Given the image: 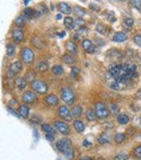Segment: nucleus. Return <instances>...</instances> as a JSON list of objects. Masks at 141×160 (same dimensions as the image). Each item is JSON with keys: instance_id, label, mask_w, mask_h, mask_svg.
I'll use <instances>...</instances> for the list:
<instances>
[{"instance_id": "obj_38", "label": "nucleus", "mask_w": 141, "mask_h": 160, "mask_svg": "<svg viewBox=\"0 0 141 160\" xmlns=\"http://www.w3.org/2000/svg\"><path fill=\"white\" fill-rule=\"evenodd\" d=\"M123 23L126 27H131L134 25V20L131 18H125L123 20Z\"/></svg>"}, {"instance_id": "obj_11", "label": "nucleus", "mask_w": 141, "mask_h": 160, "mask_svg": "<svg viewBox=\"0 0 141 160\" xmlns=\"http://www.w3.org/2000/svg\"><path fill=\"white\" fill-rule=\"evenodd\" d=\"M70 140H66V138H63V140H60L56 142V146L58 150H60L61 152H64L65 150L68 148H70Z\"/></svg>"}, {"instance_id": "obj_54", "label": "nucleus", "mask_w": 141, "mask_h": 160, "mask_svg": "<svg viewBox=\"0 0 141 160\" xmlns=\"http://www.w3.org/2000/svg\"><path fill=\"white\" fill-rule=\"evenodd\" d=\"M137 97H138V98H141V88L137 92Z\"/></svg>"}, {"instance_id": "obj_28", "label": "nucleus", "mask_w": 141, "mask_h": 160, "mask_svg": "<svg viewBox=\"0 0 141 160\" xmlns=\"http://www.w3.org/2000/svg\"><path fill=\"white\" fill-rule=\"evenodd\" d=\"M82 112V106L77 105V106H74V107L72 108V116H80Z\"/></svg>"}, {"instance_id": "obj_25", "label": "nucleus", "mask_w": 141, "mask_h": 160, "mask_svg": "<svg viewBox=\"0 0 141 160\" xmlns=\"http://www.w3.org/2000/svg\"><path fill=\"white\" fill-rule=\"evenodd\" d=\"M35 13H36V11L35 10H33L32 8H26V9L23 11V17L26 19H32L35 17Z\"/></svg>"}, {"instance_id": "obj_31", "label": "nucleus", "mask_w": 141, "mask_h": 160, "mask_svg": "<svg viewBox=\"0 0 141 160\" xmlns=\"http://www.w3.org/2000/svg\"><path fill=\"white\" fill-rule=\"evenodd\" d=\"M63 72H64V70L61 65H54L52 68V74H54V75H61V74H63Z\"/></svg>"}, {"instance_id": "obj_20", "label": "nucleus", "mask_w": 141, "mask_h": 160, "mask_svg": "<svg viewBox=\"0 0 141 160\" xmlns=\"http://www.w3.org/2000/svg\"><path fill=\"white\" fill-rule=\"evenodd\" d=\"M65 48H66V50H68V53L72 55V53H76V45H75V43L72 41H66V44H65Z\"/></svg>"}, {"instance_id": "obj_30", "label": "nucleus", "mask_w": 141, "mask_h": 160, "mask_svg": "<svg viewBox=\"0 0 141 160\" xmlns=\"http://www.w3.org/2000/svg\"><path fill=\"white\" fill-rule=\"evenodd\" d=\"M63 22H64V25H65L66 29H73L74 27V20L72 18H70V17H66Z\"/></svg>"}, {"instance_id": "obj_7", "label": "nucleus", "mask_w": 141, "mask_h": 160, "mask_svg": "<svg viewBox=\"0 0 141 160\" xmlns=\"http://www.w3.org/2000/svg\"><path fill=\"white\" fill-rule=\"evenodd\" d=\"M54 128L63 135L70 134V126L63 121H54Z\"/></svg>"}, {"instance_id": "obj_24", "label": "nucleus", "mask_w": 141, "mask_h": 160, "mask_svg": "<svg viewBox=\"0 0 141 160\" xmlns=\"http://www.w3.org/2000/svg\"><path fill=\"white\" fill-rule=\"evenodd\" d=\"M41 128H42V131H44L46 134H52V135H56L54 128H53L51 125L47 124V123H44V124L41 125Z\"/></svg>"}, {"instance_id": "obj_14", "label": "nucleus", "mask_w": 141, "mask_h": 160, "mask_svg": "<svg viewBox=\"0 0 141 160\" xmlns=\"http://www.w3.org/2000/svg\"><path fill=\"white\" fill-rule=\"evenodd\" d=\"M45 102L48 104L49 106H56L59 104V98H58L54 94H51V95H48V96L45 98Z\"/></svg>"}, {"instance_id": "obj_46", "label": "nucleus", "mask_w": 141, "mask_h": 160, "mask_svg": "<svg viewBox=\"0 0 141 160\" xmlns=\"http://www.w3.org/2000/svg\"><path fill=\"white\" fill-rule=\"evenodd\" d=\"M33 44L35 45V46H38V48H41V43H40V39L39 38H33Z\"/></svg>"}, {"instance_id": "obj_16", "label": "nucleus", "mask_w": 141, "mask_h": 160, "mask_svg": "<svg viewBox=\"0 0 141 160\" xmlns=\"http://www.w3.org/2000/svg\"><path fill=\"white\" fill-rule=\"evenodd\" d=\"M111 142V137H110L109 134H101L100 136L98 137V143L100 145H106Z\"/></svg>"}, {"instance_id": "obj_19", "label": "nucleus", "mask_w": 141, "mask_h": 160, "mask_svg": "<svg viewBox=\"0 0 141 160\" xmlns=\"http://www.w3.org/2000/svg\"><path fill=\"white\" fill-rule=\"evenodd\" d=\"M113 41H116V43H122V41H127V35L125 33H116L114 36H113Z\"/></svg>"}, {"instance_id": "obj_34", "label": "nucleus", "mask_w": 141, "mask_h": 160, "mask_svg": "<svg viewBox=\"0 0 141 160\" xmlns=\"http://www.w3.org/2000/svg\"><path fill=\"white\" fill-rule=\"evenodd\" d=\"M63 154H64V156L68 158V160H73L74 159V150L70 148H70L66 149V150H65Z\"/></svg>"}, {"instance_id": "obj_56", "label": "nucleus", "mask_w": 141, "mask_h": 160, "mask_svg": "<svg viewBox=\"0 0 141 160\" xmlns=\"http://www.w3.org/2000/svg\"><path fill=\"white\" fill-rule=\"evenodd\" d=\"M59 36H60V37H64V36H65V33H64V32H63V33H59Z\"/></svg>"}, {"instance_id": "obj_33", "label": "nucleus", "mask_w": 141, "mask_h": 160, "mask_svg": "<svg viewBox=\"0 0 141 160\" xmlns=\"http://www.w3.org/2000/svg\"><path fill=\"white\" fill-rule=\"evenodd\" d=\"M125 137H126V135H125L124 133H118V134H116V135H115L114 140H115V143H117V144H121V143L124 142Z\"/></svg>"}, {"instance_id": "obj_23", "label": "nucleus", "mask_w": 141, "mask_h": 160, "mask_svg": "<svg viewBox=\"0 0 141 160\" xmlns=\"http://www.w3.org/2000/svg\"><path fill=\"white\" fill-rule=\"evenodd\" d=\"M48 62L46 61H39L37 62V64H36V69L39 71V72H46V71L48 70Z\"/></svg>"}, {"instance_id": "obj_41", "label": "nucleus", "mask_w": 141, "mask_h": 160, "mask_svg": "<svg viewBox=\"0 0 141 160\" xmlns=\"http://www.w3.org/2000/svg\"><path fill=\"white\" fill-rule=\"evenodd\" d=\"M132 152H134V155H135L136 157H141V145L137 146V147L132 150Z\"/></svg>"}, {"instance_id": "obj_32", "label": "nucleus", "mask_w": 141, "mask_h": 160, "mask_svg": "<svg viewBox=\"0 0 141 160\" xmlns=\"http://www.w3.org/2000/svg\"><path fill=\"white\" fill-rule=\"evenodd\" d=\"M15 25L19 27H22L25 25V18H24L23 15H20V17L15 19Z\"/></svg>"}, {"instance_id": "obj_42", "label": "nucleus", "mask_w": 141, "mask_h": 160, "mask_svg": "<svg viewBox=\"0 0 141 160\" xmlns=\"http://www.w3.org/2000/svg\"><path fill=\"white\" fill-rule=\"evenodd\" d=\"M37 12H38L39 14H45V13H47V8H46L44 5H40V6L38 7Z\"/></svg>"}, {"instance_id": "obj_45", "label": "nucleus", "mask_w": 141, "mask_h": 160, "mask_svg": "<svg viewBox=\"0 0 141 160\" xmlns=\"http://www.w3.org/2000/svg\"><path fill=\"white\" fill-rule=\"evenodd\" d=\"M74 11H75V13H76L78 17H79V15H84V10H82L80 7H75V8H74Z\"/></svg>"}, {"instance_id": "obj_26", "label": "nucleus", "mask_w": 141, "mask_h": 160, "mask_svg": "<svg viewBox=\"0 0 141 160\" xmlns=\"http://www.w3.org/2000/svg\"><path fill=\"white\" fill-rule=\"evenodd\" d=\"M85 116H86V119L88 120V121H94V120L97 119V116H96L94 110H91V109H88V110L86 111Z\"/></svg>"}, {"instance_id": "obj_44", "label": "nucleus", "mask_w": 141, "mask_h": 160, "mask_svg": "<svg viewBox=\"0 0 141 160\" xmlns=\"http://www.w3.org/2000/svg\"><path fill=\"white\" fill-rule=\"evenodd\" d=\"M134 43H135L136 45H138L139 47H141V35L134 36Z\"/></svg>"}, {"instance_id": "obj_52", "label": "nucleus", "mask_w": 141, "mask_h": 160, "mask_svg": "<svg viewBox=\"0 0 141 160\" xmlns=\"http://www.w3.org/2000/svg\"><path fill=\"white\" fill-rule=\"evenodd\" d=\"M89 7H90L91 9L96 10V11H99V7H98V6H94V3H91V5H90Z\"/></svg>"}, {"instance_id": "obj_15", "label": "nucleus", "mask_w": 141, "mask_h": 160, "mask_svg": "<svg viewBox=\"0 0 141 160\" xmlns=\"http://www.w3.org/2000/svg\"><path fill=\"white\" fill-rule=\"evenodd\" d=\"M19 113L22 118L24 119H27L28 118V114H30V109L26 105H20L19 107Z\"/></svg>"}, {"instance_id": "obj_35", "label": "nucleus", "mask_w": 141, "mask_h": 160, "mask_svg": "<svg viewBox=\"0 0 141 160\" xmlns=\"http://www.w3.org/2000/svg\"><path fill=\"white\" fill-rule=\"evenodd\" d=\"M14 51H15V47L13 45L9 44L7 46V55L9 56V57H12V56L14 55Z\"/></svg>"}, {"instance_id": "obj_22", "label": "nucleus", "mask_w": 141, "mask_h": 160, "mask_svg": "<svg viewBox=\"0 0 141 160\" xmlns=\"http://www.w3.org/2000/svg\"><path fill=\"white\" fill-rule=\"evenodd\" d=\"M35 76H36L35 71H34V70H28L26 72V74H25V81L32 84L33 82L35 81Z\"/></svg>"}, {"instance_id": "obj_10", "label": "nucleus", "mask_w": 141, "mask_h": 160, "mask_svg": "<svg viewBox=\"0 0 141 160\" xmlns=\"http://www.w3.org/2000/svg\"><path fill=\"white\" fill-rule=\"evenodd\" d=\"M82 46L86 53H94V50H96V46H94V44L90 39H84L82 43Z\"/></svg>"}, {"instance_id": "obj_1", "label": "nucleus", "mask_w": 141, "mask_h": 160, "mask_svg": "<svg viewBox=\"0 0 141 160\" xmlns=\"http://www.w3.org/2000/svg\"><path fill=\"white\" fill-rule=\"evenodd\" d=\"M94 112H96V116H97L98 119H106L108 116H109L110 113V110L109 108L106 107L105 104H103V102H98L94 106Z\"/></svg>"}, {"instance_id": "obj_12", "label": "nucleus", "mask_w": 141, "mask_h": 160, "mask_svg": "<svg viewBox=\"0 0 141 160\" xmlns=\"http://www.w3.org/2000/svg\"><path fill=\"white\" fill-rule=\"evenodd\" d=\"M106 56H108V58L110 59H113V60H121L123 58V53L121 51H118V50H115V49H110L108 53H106Z\"/></svg>"}, {"instance_id": "obj_53", "label": "nucleus", "mask_w": 141, "mask_h": 160, "mask_svg": "<svg viewBox=\"0 0 141 160\" xmlns=\"http://www.w3.org/2000/svg\"><path fill=\"white\" fill-rule=\"evenodd\" d=\"M79 160H92L90 157H88V156H85V157H82Z\"/></svg>"}, {"instance_id": "obj_51", "label": "nucleus", "mask_w": 141, "mask_h": 160, "mask_svg": "<svg viewBox=\"0 0 141 160\" xmlns=\"http://www.w3.org/2000/svg\"><path fill=\"white\" fill-rule=\"evenodd\" d=\"M46 138L49 140H52L54 138V135H52V134H46Z\"/></svg>"}, {"instance_id": "obj_5", "label": "nucleus", "mask_w": 141, "mask_h": 160, "mask_svg": "<svg viewBox=\"0 0 141 160\" xmlns=\"http://www.w3.org/2000/svg\"><path fill=\"white\" fill-rule=\"evenodd\" d=\"M32 88L38 94H46L48 92V85L42 81H34L32 83Z\"/></svg>"}, {"instance_id": "obj_3", "label": "nucleus", "mask_w": 141, "mask_h": 160, "mask_svg": "<svg viewBox=\"0 0 141 160\" xmlns=\"http://www.w3.org/2000/svg\"><path fill=\"white\" fill-rule=\"evenodd\" d=\"M131 85H132L131 80H119V81H115L113 83H111L110 84V88L112 90L117 92V90H123L125 88L129 87Z\"/></svg>"}, {"instance_id": "obj_27", "label": "nucleus", "mask_w": 141, "mask_h": 160, "mask_svg": "<svg viewBox=\"0 0 141 160\" xmlns=\"http://www.w3.org/2000/svg\"><path fill=\"white\" fill-rule=\"evenodd\" d=\"M117 122L119 124H127V123L129 122V116H127V114H118Z\"/></svg>"}, {"instance_id": "obj_55", "label": "nucleus", "mask_w": 141, "mask_h": 160, "mask_svg": "<svg viewBox=\"0 0 141 160\" xmlns=\"http://www.w3.org/2000/svg\"><path fill=\"white\" fill-rule=\"evenodd\" d=\"M9 112H11L12 114H14V116H18V113H16V112H14V111L12 110L11 108H9Z\"/></svg>"}, {"instance_id": "obj_6", "label": "nucleus", "mask_w": 141, "mask_h": 160, "mask_svg": "<svg viewBox=\"0 0 141 160\" xmlns=\"http://www.w3.org/2000/svg\"><path fill=\"white\" fill-rule=\"evenodd\" d=\"M21 70H22V63H21V61H14L10 65L9 70L7 72L8 77H13V76H14L15 74H18Z\"/></svg>"}, {"instance_id": "obj_18", "label": "nucleus", "mask_w": 141, "mask_h": 160, "mask_svg": "<svg viewBox=\"0 0 141 160\" xmlns=\"http://www.w3.org/2000/svg\"><path fill=\"white\" fill-rule=\"evenodd\" d=\"M59 10L61 13H64V14H70V12H72V9H70V7L68 6L66 2H61L59 5Z\"/></svg>"}, {"instance_id": "obj_17", "label": "nucleus", "mask_w": 141, "mask_h": 160, "mask_svg": "<svg viewBox=\"0 0 141 160\" xmlns=\"http://www.w3.org/2000/svg\"><path fill=\"white\" fill-rule=\"evenodd\" d=\"M73 126H74V128H75V131L78 132V133H82L84 130H85V124H84V122L80 121V120H76V121H74Z\"/></svg>"}, {"instance_id": "obj_47", "label": "nucleus", "mask_w": 141, "mask_h": 160, "mask_svg": "<svg viewBox=\"0 0 141 160\" xmlns=\"http://www.w3.org/2000/svg\"><path fill=\"white\" fill-rule=\"evenodd\" d=\"M108 18H109L110 22H112V23H113V22H115V21H116V18H115L114 15H113V12H110V13H109V15H108Z\"/></svg>"}, {"instance_id": "obj_57", "label": "nucleus", "mask_w": 141, "mask_h": 160, "mask_svg": "<svg viewBox=\"0 0 141 160\" xmlns=\"http://www.w3.org/2000/svg\"><path fill=\"white\" fill-rule=\"evenodd\" d=\"M62 17H61V14H58L56 15V19H58V20H60V19H61Z\"/></svg>"}, {"instance_id": "obj_4", "label": "nucleus", "mask_w": 141, "mask_h": 160, "mask_svg": "<svg viewBox=\"0 0 141 160\" xmlns=\"http://www.w3.org/2000/svg\"><path fill=\"white\" fill-rule=\"evenodd\" d=\"M21 56H22V60H23V62L26 64H30L33 61H34V59H35V55H34V53H33V50L30 49V48H27V47H25V48L22 50Z\"/></svg>"}, {"instance_id": "obj_39", "label": "nucleus", "mask_w": 141, "mask_h": 160, "mask_svg": "<svg viewBox=\"0 0 141 160\" xmlns=\"http://www.w3.org/2000/svg\"><path fill=\"white\" fill-rule=\"evenodd\" d=\"M79 73H80V71H79V69H78V68L73 67V68H72V70H70V76H72V77H77Z\"/></svg>"}, {"instance_id": "obj_48", "label": "nucleus", "mask_w": 141, "mask_h": 160, "mask_svg": "<svg viewBox=\"0 0 141 160\" xmlns=\"http://www.w3.org/2000/svg\"><path fill=\"white\" fill-rule=\"evenodd\" d=\"M82 146H84V147H86V148H88V147H91V146H92V144H91L89 140H85L84 142H82Z\"/></svg>"}, {"instance_id": "obj_50", "label": "nucleus", "mask_w": 141, "mask_h": 160, "mask_svg": "<svg viewBox=\"0 0 141 160\" xmlns=\"http://www.w3.org/2000/svg\"><path fill=\"white\" fill-rule=\"evenodd\" d=\"M103 128H113V123H112V122L104 123V124H103Z\"/></svg>"}, {"instance_id": "obj_49", "label": "nucleus", "mask_w": 141, "mask_h": 160, "mask_svg": "<svg viewBox=\"0 0 141 160\" xmlns=\"http://www.w3.org/2000/svg\"><path fill=\"white\" fill-rule=\"evenodd\" d=\"M32 121L33 122H37V123H39L41 121V118L40 116H34L32 118Z\"/></svg>"}, {"instance_id": "obj_36", "label": "nucleus", "mask_w": 141, "mask_h": 160, "mask_svg": "<svg viewBox=\"0 0 141 160\" xmlns=\"http://www.w3.org/2000/svg\"><path fill=\"white\" fill-rule=\"evenodd\" d=\"M113 160H128V156L124 152H119V154L113 157Z\"/></svg>"}, {"instance_id": "obj_9", "label": "nucleus", "mask_w": 141, "mask_h": 160, "mask_svg": "<svg viewBox=\"0 0 141 160\" xmlns=\"http://www.w3.org/2000/svg\"><path fill=\"white\" fill-rule=\"evenodd\" d=\"M36 99H37V95H36L34 92H25L23 94V96H22V100H23L25 104H33V102L36 101Z\"/></svg>"}, {"instance_id": "obj_2", "label": "nucleus", "mask_w": 141, "mask_h": 160, "mask_svg": "<svg viewBox=\"0 0 141 160\" xmlns=\"http://www.w3.org/2000/svg\"><path fill=\"white\" fill-rule=\"evenodd\" d=\"M61 99L66 105H73L75 102V94L70 88L63 87L61 89Z\"/></svg>"}, {"instance_id": "obj_43", "label": "nucleus", "mask_w": 141, "mask_h": 160, "mask_svg": "<svg viewBox=\"0 0 141 160\" xmlns=\"http://www.w3.org/2000/svg\"><path fill=\"white\" fill-rule=\"evenodd\" d=\"M130 5L132 7H135L137 9L140 10L141 9V1H137V0H134V1H130Z\"/></svg>"}, {"instance_id": "obj_37", "label": "nucleus", "mask_w": 141, "mask_h": 160, "mask_svg": "<svg viewBox=\"0 0 141 160\" xmlns=\"http://www.w3.org/2000/svg\"><path fill=\"white\" fill-rule=\"evenodd\" d=\"M109 110H111V112L113 114H117L118 112H119V108H118L117 105H115V104H111V105L109 106Z\"/></svg>"}, {"instance_id": "obj_8", "label": "nucleus", "mask_w": 141, "mask_h": 160, "mask_svg": "<svg viewBox=\"0 0 141 160\" xmlns=\"http://www.w3.org/2000/svg\"><path fill=\"white\" fill-rule=\"evenodd\" d=\"M58 113L61 116L62 119L65 120V121H70L72 120V113H70V109H68L66 106H61L58 109Z\"/></svg>"}, {"instance_id": "obj_40", "label": "nucleus", "mask_w": 141, "mask_h": 160, "mask_svg": "<svg viewBox=\"0 0 141 160\" xmlns=\"http://www.w3.org/2000/svg\"><path fill=\"white\" fill-rule=\"evenodd\" d=\"M96 31L98 33H100V34H105V31H106V27L102 24H98L97 26H96Z\"/></svg>"}, {"instance_id": "obj_21", "label": "nucleus", "mask_w": 141, "mask_h": 160, "mask_svg": "<svg viewBox=\"0 0 141 160\" xmlns=\"http://www.w3.org/2000/svg\"><path fill=\"white\" fill-rule=\"evenodd\" d=\"M26 84H27V82L25 81V79H23V77H16V79H15V85H16V87H18L19 89H24V88L26 87Z\"/></svg>"}, {"instance_id": "obj_29", "label": "nucleus", "mask_w": 141, "mask_h": 160, "mask_svg": "<svg viewBox=\"0 0 141 160\" xmlns=\"http://www.w3.org/2000/svg\"><path fill=\"white\" fill-rule=\"evenodd\" d=\"M62 60L65 62V63H68V64H72L75 62V59H74V57L72 55H63L62 56Z\"/></svg>"}, {"instance_id": "obj_58", "label": "nucleus", "mask_w": 141, "mask_h": 160, "mask_svg": "<svg viewBox=\"0 0 141 160\" xmlns=\"http://www.w3.org/2000/svg\"><path fill=\"white\" fill-rule=\"evenodd\" d=\"M97 160H105V159H103V158H99V159H97Z\"/></svg>"}, {"instance_id": "obj_13", "label": "nucleus", "mask_w": 141, "mask_h": 160, "mask_svg": "<svg viewBox=\"0 0 141 160\" xmlns=\"http://www.w3.org/2000/svg\"><path fill=\"white\" fill-rule=\"evenodd\" d=\"M12 38H13L15 41H18V43L23 41H24L23 32H22L20 29H12Z\"/></svg>"}]
</instances>
